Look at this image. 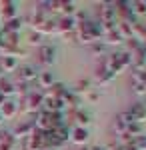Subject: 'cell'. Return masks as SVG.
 Wrapping results in <instances>:
<instances>
[{
  "label": "cell",
  "mask_w": 146,
  "mask_h": 150,
  "mask_svg": "<svg viewBox=\"0 0 146 150\" xmlns=\"http://www.w3.org/2000/svg\"><path fill=\"white\" fill-rule=\"evenodd\" d=\"M16 110H18V106L12 102V100H4V104L0 106V114H2V118H10V116H14Z\"/></svg>",
  "instance_id": "obj_2"
},
{
  "label": "cell",
  "mask_w": 146,
  "mask_h": 150,
  "mask_svg": "<svg viewBox=\"0 0 146 150\" xmlns=\"http://www.w3.org/2000/svg\"><path fill=\"white\" fill-rule=\"evenodd\" d=\"M72 134H74V136H72V140H74V142H78V144H82V142H86V140H88V130H86V128H74V132H72Z\"/></svg>",
  "instance_id": "obj_6"
},
{
  "label": "cell",
  "mask_w": 146,
  "mask_h": 150,
  "mask_svg": "<svg viewBox=\"0 0 146 150\" xmlns=\"http://www.w3.org/2000/svg\"><path fill=\"white\" fill-rule=\"evenodd\" d=\"M40 38H42V34H38V32H32V34L28 36V42H30V44H38V42H40Z\"/></svg>",
  "instance_id": "obj_9"
},
{
  "label": "cell",
  "mask_w": 146,
  "mask_h": 150,
  "mask_svg": "<svg viewBox=\"0 0 146 150\" xmlns=\"http://www.w3.org/2000/svg\"><path fill=\"white\" fill-rule=\"evenodd\" d=\"M14 92V84L8 78H0V94L2 96H10Z\"/></svg>",
  "instance_id": "obj_5"
},
{
  "label": "cell",
  "mask_w": 146,
  "mask_h": 150,
  "mask_svg": "<svg viewBox=\"0 0 146 150\" xmlns=\"http://www.w3.org/2000/svg\"><path fill=\"white\" fill-rule=\"evenodd\" d=\"M18 76H20V80H22V82H30V80H34L38 74H36V70H34L32 66H22L20 72H18Z\"/></svg>",
  "instance_id": "obj_3"
},
{
  "label": "cell",
  "mask_w": 146,
  "mask_h": 150,
  "mask_svg": "<svg viewBox=\"0 0 146 150\" xmlns=\"http://www.w3.org/2000/svg\"><path fill=\"white\" fill-rule=\"evenodd\" d=\"M132 6H136V12H140V14L146 12V4L144 2H136V4H132Z\"/></svg>",
  "instance_id": "obj_10"
},
{
  "label": "cell",
  "mask_w": 146,
  "mask_h": 150,
  "mask_svg": "<svg viewBox=\"0 0 146 150\" xmlns=\"http://www.w3.org/2000/svg\"><path fill=\"white\" fill-rule=\"evenodd\" d=\"M0 20L2 22H8L12 18H16V4L14 2H2L0 4Z\"/></svg>",
  "instance_id": "obj_1"
},
{
  "label": "cell",
  "mask_w": 146,
  "mask_h": 150,
  "mask_svg": "<svg viewBox=\"0 0 146 150\" xmlns=\"http://www.w3.org/2000/svg\"><path fill=\"white\" fill-rule=\"evenodd\" d=\"M2 120H4V118H2V114H0V122H2Z\"/></svg>",
  "instance_id": "obj_11"
},
{
  "label": "cell",
  "mask_w": 146,
  "mask_h": 150,
  "mask_svg": "<svg viewBox=\"0 0 146 150\" xmlns=\"http://www.w3.org/2000/svg\"><path fill=\"white\" fill-rule=\"evenodd\" d=\"M0 68H2V70H14V68H16V58H14V56H2Z\"/></svg>",
  "instance_id": "obj_7"
},
{
  "label": "cell",
  "mask_w": 146,
  "mask_h": 150,
  "mask_svg": "<svg viewBox=\"0 0 146 150\" xmlns=\"http://www.w3.org/2000/svg\"><path fill=\"white\" fill-rule=\"evenodd\" d=\"M40 62H44V64H50L52 60H54V48L52 46H42L40 48Z\"/></svg>",
  "instance_id": "obj_4"
},
{
  "label": "cell",
  "mask_w": 146,
  "mask_h": 150,
  "mask_svg": "<svg viewBox=\"0 0 146 150\" xmlns=\"http://www.w3.org/2000/svg\"><path fill=\"white\" fill-rule=\"evenodd\" d=\"M42 150H52V148H42Z\"/></svg>",
  "instance_id": "obj_12"
},
{
  "label": "cell",
  "mask_w": 146,
  "mask_h": 150,
  "mask_svg": "<svg viewBox=\"0 0 146 150\" xmlns=\"http://www.w3.org/2000/svg\"><path fill=\"white\" fill-rule=\"evenodd\" d=\"M40 84L46 86V88H50V86H52V74H50V72H42V74H40Z\"/></svg>",
  "instance_id": "obj_8"
}]
</instances>
